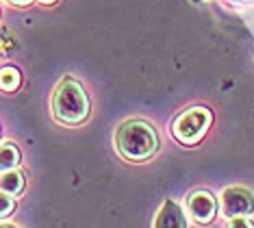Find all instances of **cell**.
<instances>
[{
    "instance_id": "6da1fadb",
    "label": "cell",
    "mask_w": 254,
    "mask_h": 228,
    "mask_svg": "<svg viewBox=\"0 0 254 228\" xmlns=\"http://www.w3.org/2000/svg\"><path fill=\"white\" fill-rule=\"evenodd\" d=\"M159 133L143 120H128L115 131V150L124 161L141 163L159 152Z\"/></svg>"
},
{
    "instance_id": "7a4b0ae2",
    "label": "cell",
    "mask_w": 254,
    "mask_h": 228,
    "mask_svg": "<svg viewBox=\"0 0 254 228\" xmlns=\"http://www.w3.org/2000/svg\"><path fill=\"white\" fill-rule=\"evenodd\" d=\"M53 118L63 126H78L89 118V96L72 76H63L53 93Z\"/></svg>"
},
{
    "instance_id": "3957f363",
    "label": "cell",
    "mask_w": 254,
    "mask_h": 228,
    "mask_svg": "<svg viewBox=\"0 0 254 228\" xmlns=\"http://www.w3.org/2000/svg\"><path fill=\"white\" fill-rule=\"evenodd\" d=\"M213 124V115L206 107H191L183 111L172 124V135L183 146H195Z\"/></svg>"
},
{
    "instance_id": "277c9868",
    "label": "cell",
    "mask_w": 254,
    "mask_h": 228,
    "mask_svg": "<svg viewBox=\"0 0 254 228\" xmlns=\"http://www.w3.org/2000/svg\"><path fill=\"white\" fill-rule=\"evenodd\" d=\"M222 213L224 218L233 220V218H250L254 213V196L250 189L246 187H239V185H233V187H226L222 191Z\"/></svg>"
},
{
    "instance_id": "5b68a950",
    "label": "cell",
    "mask_w": 254,
    "mask_h": 228,
    "mask_svg": "<svg viewBox=\"0 0 254 228\" xmlns=\"http://www.w3.org/2000/svg\"><path fill=\"white\" fill-rule=\"evenodd\" d=\"M187 213L195 224H209L217 213V200L211 191L198 189L187 198Z\"/></svg>"
},
{
    "instance_id": "8992f818",
    "label": "cell",
    "mask_w": 254,
    "mask_h": 228,
    "mask_svg": "<svg viewBox=\"0 0 254 228\" xmlns=\"http://www.w3.org/2000/svg\"><path fill=\"white\" fill-rule=\"evenodd\" d=\"M152 226L154 228H185L187 226V218H185L183 209L174 200H165L163 207L159 209Z\"/></svg>"
},
{
    "instance_id": "52a82bcc",
    "label": "cell",
    "mask_w": 254,
    "mask_h": 228,
    "mask_svg": "<svg viewBox=\"0 0 254 228\" xmlns=\"http://www.w3.org/2000/svg\"><path fill=\"white\" fill-rule=\"evenodd\" d=\"M24 187H26V178L18 167L2 169V178H0V189H2V194L18 198L22 191H24Z\"/></svg>"
},
{
    "instance_id": "ba28073f",
    "label": "cell",
    "mask_w": 254,
    "mask_h": 228,
    "mask_svg": "<svg viewBox=\"0 0 254 228\" xmlns=\"http://www.w3.org/2000/svg\"><path fill=\"white\" fill-rule=\"evenodd\" d=\"M0 165H2V169H13L20 165V150L13 142H2V148H0Z\"/></svg>"
},
{
    "instance_id": "9c48e42d",
    "label": "cell",
    "mask_w": 254,
    "mask_h": 228,
    "mask_svg": "<svg viewBox=\"0 0 254 228\" xmlns=\"http://www.w3.org/2000/svg\"><path fill=\"white\" fill-rule=\"evenodd\" d=\"M20 80H22V76H20V70L18 68H2V76H0V85H2V91H15L20 87Z\"/></svg>"
},
{
    "instance_id": "30bf717a",
    "label": "cell",
    "mask_w": 254,
    "mask_h": 228,
    "mask_svg": "<svg viewBox=\"0 0 254 228\" xmlns=\"http://www.w3.org/2000/svg\"><path fill=\"white\" fill-rule=\"evenodd\" d=\"M13 209H15V198L2 194V198H0V215H2V220H7L13 213Z\"/></svg>"
},
{
    "instance_id": "8fae6325",
    "label": "cell",
    "mask_w": 254,
    "mask_h": 228,
    "mask_svg": "<svg viewBox=\"0 0 254 228\" xmlns=\"http://www.w3.org/2000/svg\"><path fill=\"white\" fill-rule=\"evenodd\" d=\"M228 226H233V228H252L254 222L250 218H233V220H228Z\"/></svg>"
},
{
    "instance_id": "7c38bea8",
    "label": "cell",
    "mask_w": 254,
    "mask_h": 228,
    "mask_svg": "<svg viewBox=\"0 0 254 228\" xmlns=\"http://www.w3.org/2000/svg\"><path fill=\"white\" fill-rule=\"evenodd\" d=\"M2 35H4V44H2V52H4V55H7V52H9V46H11V42H15V39H9V28H7V26H4V28H2Z\"/></svg>"
},
{
    "instance_id": "4fadbf2b",
    "label": "cell",
    "mask_w": 254,
    "mask_h": 228,
    "mask_svg": "<svg viewBox=\"0 0 254 228\" xmlns=\"http://www.w3.org/2000/svg\"><path fill=\"white\" fill-rule=\"evenodd\" d=\"M13 7H28V4L33 2V0H9Z\"/></svg>"
},
{
    "instance_id": "5bb4252c",
    "label": "cell",
    "mask_w": 254,
    "mask_h": 228,
    "mask_svg": "<svg viewBox=\"0 0 254 228\" xmlns=\"http://www.w3.org/2000/svg\"><path fill=\"white\" fill-rule=\"evenodd\" d=\"M39 2H42V4H55L57 0H39Z\"/></svg>"
}]
</instances>
